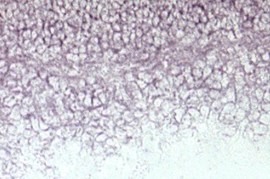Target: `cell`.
I'll return each instance as SVG.
<instances>
[{"instance_id": "obj_1", "label": "cell", "mask_w": 270, "mask_h": 179, "mask_svg": "<svg viewBox=\"0 0 270 179\" xmlns=\"http://www.w3.org/2000/svg\"><path fill=\"white\" fill-rule=\"evenodd\" d=\"M250 128L254 134L263 135L268 131V126L261 124L258 121L251 122Z\"/></svg>"}, {"instance_id": "obj_2", "label": "cell", "mask_w": 270, "mask_h": 179, "mask_svg": "<svg viewBox=\"0 0 270 179\" xmlns=\"http://www.w3.org/2000/svg\"><path fill=\"white\" fill-rule=\"evenodd\" d=\"M236 102H238V108L246 111L247 112L251 109L250 98L247 96H242L238 100H236Z\"/></svg>"}, {"instance_id": "obj_3", "label": "cell", "mask_w": 270, "mask_h": 179, "mask_svg": "<svg viewBox=\"0 0 270 179\" xmlns=\"http://www.w3.org/2000/svg\"><path fill=\"white\" fill-rule=\"evenodd\" d=\"M237 109L235 103L229 102L224 105L220 113L223 114H231L233 116H234Z\"/></svg>"}, {"instance_id": "obj_4", "label": "cell", "mask_w": 270, "mask_h": 179, "mask_svg": "<svg viewBox=\"0 0 270 179\" xmlns=\"http://www.w3.org/2000/svg\"><path fill=\"white\" fill-rule=\"evenodd\" d=\"M247 113L248 112L246 111L238 108L234 116V121L237 123L241 122V121L247 117Z\"/></svg>"}, {"instance_id": "obj_5", "label": "cell", "mask_w": 270, "mask_h": 179, "mask_svg": "<svg viewBox=\"0 0 270 179\" xmlns=\"http://www.w3.org/2000/svg\"><path fill=\"white\" fill-rule=\"evenodd\" d=\"M247 117L250 122H252L258 120L261 114V111L258 109H251L248 112Z\"/></svg>"}, {"instance_id": "obj_6", "label": "cell", "mask_w": 270, "mask_h": 179, "mask_svg": "<svg viewBox=\"0 0 270 179\" xmlns=\"http://www.w3.org/2000/svg\"><path fill=\"white\" fill-rule=\"evenodd\" d=\"M187 105L189 106V108H197L200 104V99L196 96H190L188 97L186 101Z\"/></svg>"}, {"instance_id": "obj_7", "label": "cell", "mask_w": 270, "mask_h": 179, "mask_svg": "<svg viewBox=\"0 0 270 179\" xmlns=\"http://www.w3.org/2000/svg\"><path fill=\"white\" fill-rule=\"evenodd\" d=\"M223 104L220 102L219 99L213 100L210 104V108L215 112H220L223 108Z\"/></svg>"}, {"instance_id": "obj_8", "label": "cell", "mask_w": 270, "mask_h": 179, "mask_svg": "<svg viewBox=\"0 0 270 179\" xmlns=\"http://www.w3.org/2000/svg\"><path fill=\"white\" fill-rule=\"evenodd\" d=\"M257 121L267 126H269L270 123V112H262L260 115Z\"/></svg>"}, {"instance_id": "obj_9", "label": "cell", "mask_w": 270, "mask_h": 179, "mask_svg": "<svg viewBox=\"0 0 270 179\" xmlns=\"http://www.w3.org/2000/svg\"><path fill=\"white\" fill-rule=\"evenodd\" d=\"M210 107L206 103H204L200 106L199 111L201 115L204 117H207L209 113Z\"/></svg>"}, {"instance_id": "obj_10", "label": "cell", "mask_w": 270, "mask_h": 179, "mask_svg": "<svg viewBox=\"0 0 270 179\" xmlns=\"http://www.w3.org/2000/svg\"><path fill=\"white\" fill-rule=\"evenodd\" d=\"M187 112L192 117V118L197 119L201 116L200 111L196 108H189L188 109Z\"/></svg>"}, {"instance_id": "obj_11", "label": "cell", "mask_w": 270, "mask_h": 179, "mask_svg": "<svg viewBox=\"0 0 270 179\" xmlns=\"http://www.w3.org/2000/svg\"><path fill=\"white\" fill-rule=\"evenodd\" d=\"M175 112V118L176 121L180 123L182 121L183 116L185 113V109L183 108H178L174 111Z\"/></svg>"}, {"instance_id": "obj_12", "label": "cell", "mask_w": 270, "mask_h": 179, "mask_svg": "<svg viewBox=\"0 0 270 179\" xmlns=\"http://www.w3.org/2000/svg\"><path fill=\"white\" fill-rule=\"evenodd\" d=\"M223 116H224V118H223L222 122H224L226 124H231L232 123L234 122V116L231 115V114H223Z\"/></svg>"}, {"instance_id": "obj_13", "label": "cell", "mask_w": 270, "mask_h": 179, "mask_svg": "<svg viewBox=\"0 0 270 179\" xmlns=\"http://www.w3.org/2000/svg\"><path fill=\"white\" fill-rule=\"evenodd\" d=\"M270 102H266L262 101V102L260 103V108L262 112H270Z\"/></svg>"}, {"instance_id": "obj_14", "label": "cell", "mask_w": 270, "mask_h": 179, "mask_svg": "<svg viewBox=\"0 0 270 179\" xmlns=\"http://www.w3.org/2000/svg\"><path fill=\"white\" fill-rule=\"evenodd\" d=\"M221 96H220V94L219 93L218 91L214 90V91H210V93H209V96L210 98L213 100L219 99Z\"/></svg>"}, {"instance_id": "obj_15", "label": "cell", "mask_w": 270, "mask_h": 179, "mask_svg": "<svg viewBox=\"0 0 270 179\" xmlns=\"http://www.w3.org/2000/svg\"><path fill=\"white\" fill-rule=\"evenodd\" d=\"M264 93L261 91H257L256 94H255V97L258 100L259 103H261L263 101V97Z\"/></svg>"}, {"instance_id": "obj_16", "label": "cell", "mask_w": 270, "mask_h": 179, "mask_svg": "<svg viewBox=\"0 0 270 179\" xmlns=\"http://www.w3.org/2000/svg\"><path fill=\"white\" fill-rule=\"evenodd\" d=\"M270 94H269V93H265V94H264L262 101L266 102H270Z\"/></svg>"}, {"instance_id": "obj_17", "label": "cell", "mask_w": 270, "mask_h": 179, "mask_svg": "<svg viewBox=\"0 0 270 179\" xmlns=\"http://www.w3.org/2000/svg\"><path fill=\"white\" fill-rule=\"evenodd\" d=\"M219 99V100H220V102H221V103L223 104V105H225V104H226V103L229 102H228V100H227V98L225 97V96H220Z\"/></svg>"}]
</instances>
